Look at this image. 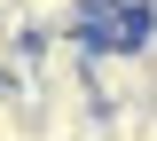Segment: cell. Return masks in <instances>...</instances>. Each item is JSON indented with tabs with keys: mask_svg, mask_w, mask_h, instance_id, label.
<instances>
[{
	"mask_svg": "<svg viewBox=\"0 0 157 141\" xmlns=\"http://www.w3.org/2000/svg\"><path fill=\"white\" fill-rule=\"evenodd\" d=\"M86 86H94L102 118H141V110H157V63H149V47H94Z\"/></svg>",
	"mask_w": 157,
	"mask_h": 141,
	"instance_id": "1",
	"label": "cell"
}]
</instances>
